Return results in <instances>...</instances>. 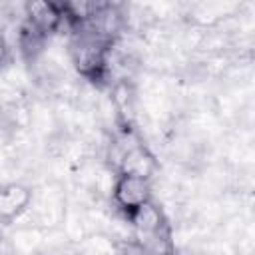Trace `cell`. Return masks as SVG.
Segmentation results:
<instances>
[{"mask_svg": "<svg viewBox=\"0 0 255 255\" xmlns=\"http://www.w3.org/2000/svg\"><path fill=\"white\" fill-rule=\"evenodd\" d=\"M0 255H18L16 251H10V249H6V251H0Z\"/></svg>", "mask_w": 255, "mask_h": 255, "instance_id": "9", "label": "cell"}, {"mask_svg": "<svg viewBox=\"0 0 255 255\" xmlns=\"http://www.w3.org/2000/svg\"><path fill=\"white\" fill-rule=\"evenodd\" d=\"M78 253L80 255H120V243L114 235L96 231L86 233L78 239Z\"/></svg>", "mask_w": 255, "mask_h": 255, "instance_id": "6", "label": "cell"}, {"mask_svg": "<svg viewBox=\"0 0 255 255\" xmlns=\"http://www.w3.org/2000/svg\"><path fill=\"white\" fill-rule=\"evenodd\" d=\"M24 24L42 38H48L50 34L58 32L64 24L60 2H26Z\"/></svg>", "mask_w": 255, "mask_h": 255, "instance_id": "5", "label": "cell"}, {"mask_svg": "<svg viewBox=\"0 0 255 255\" xmlns=\"http://www.w3.org/2000/svg\"><path fill=\"white\" fill-rule=\"evenodd\" d=\"M34 191L22 181H10L0 185V223L12 225L24 217L32 205Z\"/></svg>", "mask_w": 255, "mask_h": 255, "instance_id": "3", "label": "cell"}, {"mask_svg": "<svg viewBox=\"0 0 255 255\" xmlns=\"http://www.w3.org/2000/svg\"><path fill=\"white\" fill-rule=\"evenodd\" d=\"M157 159L151 153V149L143 143H131L128 145L120 157H118V165H116V173H124V175H133V177H141L151 181L157 173Z\"/></svg>", "mask_w": 255, "mask_h": 255, "instance_id": "4", "label": "cell"}, {"mask_svg": "<svg viewBox=\"0 0 255 255\" xmlns=\"http://www.w3.org/2000/svg\"><path fill=\"white\" fill-rule=\"evenodd\" d=\"M114 40L90 30L76 28L70 30L68 40V58L72 68L84 80L104 86L110 72V56H112Z\"/></svg>", "mask_w": 255, "mask_h": 255, "instance_id": "1", "label": "cell"}, {"mask_svg": "<svg viewBox=\"0 0 255 255\" xmlns=\"http://www.w3.org/2000/svg\"><path fill=\"white\" fill-rule=\"evenodd\" d=\"M110 197H112V203L118 209V213L126 221H129L141 207H145L147 203L153 201L151 181L133 177V175L116 173L112 189H110Z\"/></svg>", "mask_w": 255, "mask_h": 255, "instance_id": "2", "label": "cell"}, {"mask_svg": "<svg viewBox=\"0 0 255 255\" xmlns=\"http://www.w3.org/2000/svg\"><path fill=\"white\" fill-rule=\"evenodd\" d=\"M8 62H10V48H8V42H6L4 34L0 32V72L8 66Z\"/></svg>", "mask_w": 255, "mask_h": 255, "instance_id": "8", "label": "cell"}, {"mask_svg": "<svg viewBox=\"0 0 255 255\" xmlns=\"http://www.w3.org/2000/svg\"><path fill=\"white\" fill-rule=\"evenodd\" d=\"M120 255H151L145 245H141L137 239L129 237L120 243Z\"/></svg>", "mask_w": 255, "mask_h": 255, "instance_id": "7", "label": "cell"}]
</instances>
